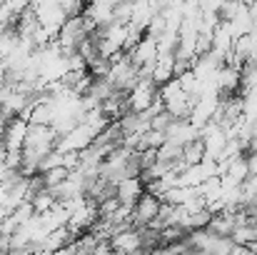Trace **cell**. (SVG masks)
I'll return each mask as SVG.
<instances>
[{"label": "cell", "instance_id": "obj_9", "mask_svg": "<svg viewBox=\"0 0 257 255\" xmlns=\"http://www.w3.org/2000/svg\"><path fill=\"white\" fill-rule=\"evenodd\" d=\"M205 158V143L200 140V138H195V140H190L187 145H182V160L187 163V165H195V163H200Z\"/></svg>", "mask_w": 257, "mask_h": 255}, {"label": "cell", "instance_id": "obj_4", "mask_svg": "<svg viewBox=\"0 0 257 255\" xmlns=\"http://www.w3.org/2000/svg\"><path fill=\"white\" fill-rule=\"evenodd\" d=\"M158 210H160V198L145 190V193L138 198V203L133 205V223H135L138 228L150 225V223L158 218Z\"/></svg>", "mask_w": 257, "mask_h": 255}, {"label": "cell", "instance_id": "obj_2", "mask_svg": "<svg viewBox=\"0 0 257 255\" xmlns=\"http://www.w3.org/2000/svg\"><path fill=\"white\" fill-rule=\"evenodd\" d=\"M95 130L87 125V123H78L75 128H70L68 133H63L60 138H58V143H55V148L58 150H85L87 145L95 140Z\"/></svg>", "mask_w": 257, "mask_h": 255}, {"label": "cell", "instance_id": "obj_1", "mask_svg": "<svg viewBox=\"0 0 257 255\" xmlns=\"http://www.w3.org/2000/svg\"><path fill=\"white\" fill-rule=\"evenodd\" d=\"M158 98V83L148 75H140L135 85L125 93V100H127V110L133 113H143L153 105V100Z\"/></svg>", "mask_w": 257, "mask_h": 255}, {"label": "cell", "instance_id": "obj_8", "mask_svg": "<svg viewBox=\"0 0 257 255\" xmlns=\"http://www.w3.org/2000/svg\"><path fill=\"white\" fill-rule=\"evenodd\" d=\"M205 228H207L210 233H215V235H230L232 228H235V215H232V210L212 213V218H210V223H207Z\"/></svg>", "mask_w": 257, "mask_h": 255}, {"label": "cell", "instance_id": "obj_7", "mask_svg": "<svg viewBox=\"0 0 257 255\" xmlns=\"http://www.w3.org/2000/svg\"><path fill=\"white\" fill-rule=\"evenodd\" d=\"M175 55L172 53H165V55H158L155 63H153V70H150V78L158 85L168 83L170 78H175Z\"/></svg>", "mask_w": 257, "mask_h": 255}, {"label": "cell", "instance_id": "obj_6", "mask_svg": "<svg viewBox=\"0 0 257 255\" xmlns=\"http://www.w3.org/2000/svg\"><path fill=\"white\" fill-rule=\"evenodd\" d=\"M143 193H145V183H143L140 175H127V178L115 183V198L122 205H135Z\"/></svg>", "mask_w": 257, "mask_h": 255}, {"label": "cell", "instance_id": "obj_3", "mask_svg": "<svg viewBox=\"0 0 257 255\" xmlns=\"http://www.w3.org/2000/svg\"><path fill=\"white\" fill-rule=\"evenodd\" d=\"M35 18H38V23H40L45 30H50L53 35H58L60 25L68 20V13L63 10V5H60V3L45 0V3H40V5L35 8Z\"/></svg>", "mask_w": 257, "mask_h": 255}, {"label": "cell", "instance_id": "obj_5", "mask_svg": "<svg viewBox=\"0 0 257 255\" xmlns=\"http://www.w3.org/2000/svg\"><path fill=\"white\" fill-rule=\"evenodd\" d=\"M25 133H28V118H23V115L8 118V125H5V133H3L5 150H23Z\"/></svg>", "mask_w": 257, "mask_h": 255}, {"label": "cell", "instance_id": "obj_10", "mask_svg": "<svg viewBox=\"0 0 257 255\" xmlns=\"http://www.w3.org/2000/svg\"><path fill=\"white\" fill-rule=\"evenodd\" d=\"M158 160H165V163H172L177 158H182V145L180 143H172V140H165L158 150Z\"/></svg>", "mask_w": 257, "mask_h": 255}]
</instances>
